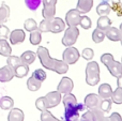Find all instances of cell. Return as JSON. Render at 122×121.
<instances>
[{"mask_svg": "<svg viewBox=\"0 0 122 121\" xmlns=\"http://www.w3.org/2000/svg\"><path fill=\"white\" fill-rule=\"evenodd\" d=\"M119 30H120V31H121V33H122V23L120 24V29H119Z\"/></svg>", "mask_w": 122, "mask_h": 121, "instance_id": "obj_45", "label": "cell"}, {"mask_svg": "<svg viewBox=\"0 0 122 121\" xmlns=\"http://www.w3.org/2000/svg\"><path fill=\"white\" fill-rule=\"evenodd\" d=\"M117 85L119 88H122V74L117 77Z\"/></svg>", "mask_w": 122, "mask_h": 121, "instance_id": "obj_43", "label": "cell"}, {"mask_svg": "<svg viewBox=\"0 0 122 121\" xmlns=\"http://www.w3.org/2000/svg\"><path fill=\"white\" fill-rule=\"evenodd\" d=\"M44 5L42 11V15L44 18H53L56 14V4L57 0H42Z\"/></svg>", "mask_w": 122, "mask_h": 121, "instance_id": "obj_9", "label": "cell"}, {"mask_svg": "<svg viewBox=\"0 0 122 121\" xmlns=\"http://www.w3.org/2000/svg\"><path fill=\"white\" fill-rule=\"evenodd\" d=\"M80 57V54L78 51V49L74 46H69L66 47L64 51L62 54V60L64 62H66L67 64H74L78 61Z\"/></svg>", "mask_w": 122, "mask_h": 121, "instance_id": "obj_8", "label": "cell"}, {"mask_svg": "<svg viewBox=\"0 0 122 121\" xmlns=\"http://www.w3.org/2000/svg\"><path fill=\"white\" fill-rule=\"evenodd\" d=\"M42 86V81L36 79L34 77H29L27 81V87L30 91H38Z\"/></svg>", "mask_w": 122, "mask_h": 121, "instance_id": "obj_25", "label": "cell"}, {"mask_svg": "<svg viewBox=\"0 0 122 121\" xmlns=\"http://www.w3.org/2000/svg\"><path fill=\"white\" fill-rule=\"evenodd\" d=\"M36 56L40 59V62L44 69L49 71L58 73V74H64L69 71V64L63 60H58L55 58H51L49 55V51L46 47L39 46L36 50Z\"/></svg>", "mask_w": 122, "mask_h": 121, "instance_id": "obj_1", "label": "cell"}, {"mask_svg": "<svg viewBox=\"0 0 122 121\" xmlns=\"http://www.w3.org/2000/svg\"><path fill=\"white\" fill-rule=\"evenodd\" d=\"M14 106V101L12 98L10 96H3V98L0 99V107L4 111H9V109H12Z\"/></svg>", "mask_w": 122, "mask_h": 121, "instance_id": "obj_26", "label": "cell"}, {"mask_svg": "<svg viewBox=\"0 0 122 121\" xmlns=\"http://www.w3.org/2000/svg\"><path fill=\"white\" fill-rule=\"evenodd\" d=\"M105 35L108 40L112 41V42H118V41H120L122 33L118 28H115L110 26L109 28H107L105 30Z\"/></svg>", "mask_w": 122, "mask_h": 121, "instance_id": "obj_16", "label": "cell"}, {"mask_svg": "<svg viewBox=\"0 0 122 121\" xmlns=\"http://www.w3.org/2000/svg\"><path fill=\"white\" fill-rule=\"evenodd\" d=\"M10 17V8L6 4H2L0 6V24H4L9 20Z\"/></svg>", "mask_w": 122, "mask_h": 121, "instance_id": "obj_27", "label": "cell"}, {"mask_svg": "<svg viewBox=\"0 0 122 121\" xmlns=\"http://www.w3.org/2000/svg\"><path fill=\"white\" fill-rule=\"evenodd\" d=\"M45 99L47 101V105H48V108H53L56 107L57 105L60 104L61 102V93L59 91H51L45 96Z\"/></svg>", "mask_w": 122, "mask_h": 121, "instance_id": "obj_13", "label": "cell"}, {"mask_svg": "<svg viewBox=\"0 0 122 121\" xmlns=\"http://www.w3.org/2000/svg\"><path fill=\"white\" fill-rule=\"evenodd\" d=\"M81 56H82V58H84L85 60H88V61H90V60L92 59L93 57H94V51H93L92 48H89V47H87V48H85L84 50H82Z\"/></svg>", "mask_w": 122, "mask_h": 121, "instance_id": "obj_39", "label": "cell"}, {"mask_svg": "<svg viewBox=\"0 0 122 121\" xmlns=\"http://www.w3.org/2000/svg\"><path fill=\"white\" fill-rule=\"evenodd\" d=\"M65 29V21L60 17H53V18H44L39 25V30L41 32H53V33H60Z\"/></svg>", "mask_w": 122, "mask_h": 121, "instance_id": "obj_3", "label": "cell"}, {"mask_svg": "<svg viewBox=\"0 0 122 121\" xmlns=\"http://www.w3.org/2000/svg\"><path fill=\"white\" fill-rule=\"evenodd\" d=\"M105 38H106L105 31L99 29V28H97V29H95L94 31L92 32V41L94 43H101V42H103Z\"/></svg>", "mask_w": 122, "mask_h": 121, "instance_id": "obj_29", "label": "cell"}, {"mask_svg": "<svg viewBox=\"0 0 122 121\" xmlns=\"http://www.w3.org/2000/svg\"><path fill=\"white\" fill-rule=\"evenodd\" d=\"M79 25L81 26V28H84V29L88 30V29H90L91 26H92V21H91V19L89 18L88 16H81Z\"/></svg>", "mask_w": 122, "mask_h": 121, "instance_id": "obj_38", "label": "cell"}, {"mask_svg": "<svg viewBox=\"0 0 122 121\" xmlns=\"http://www.w3.org/2000/svg\"><path fill=\"white\" fill-rule=\"evenodd\" d=\"M24 28H25L26 31H29V32H32V31H34V30L39 29L38 24H36V21L34 20L33 18L26 19L25 23H24Z\"/></svg>", "mask_w": 122, "mask_h": 121, "instance_id": "obj_30", "label": "cell"}, {"mask_svg": "<svg viewBox=\"0 0 122 121\" xmlns=\"http://www.w3.org/2000/svg\"><path fill=\"white\" fill-rule=\"evenodd\" d=\"M121 9H122V4H121ZM121 13H122V12H121Z\"/></svg>", "mask_w": 122, "mask_h": 121, "instance_id": "obj_48", "label": "cell"}, {"mask_svg": "<svg viewBox=\"0 0 122 121\" xmlns=\"http://www.w3.org/2000/svg\"><path fill=\"white\" fill-rule=\"evenodd\" d=\"M121 63H122V58H121Z\"/></svg>", "mask_w": 122, "mask_h": 121, "instance_id": "obj_47", "label": "cell"}, {"mask_svg": "<svg viewBox=\"0 0 122 121\" xmlns=\"http://www.w3.org/2000/svg\"><path fill=\"white\" fill-rule=\"evenodd\" d=\"M80 18L81 16L77 9H72L65 15V24L69 27H77L80 23Z\"/></svg>", "mask_w": 122, "mask_h": 121, "instance_id": "obj_10", "label": "cell"}, {"mask_svg": "<svg viewBox=\"0 0 122 121\" xmlns=\"http://www.w3.org/2000/svg\"><path fill=\"white\" fill-rule=\"evenodd\" d=\"M93 6V0H78L76 9L80 14H85L91 11Z\"/></svg>", "mask_w": 122, "mask_h": 121, "instance_id": "obj_17", "label": "cell"}, {"mask_svg": "<svg viewBox=\"0 0 122 121\" xmlns=\"http://www.w3.org/2000/svg\"><path fill=\"white\" fill-rule=\"evenodd\" d=\"M73 121H81V119H80V117H79V118H77V119H75V120H73Z\"/></svg>", "mask_w": 122, "mask_h": 121, "instance_id": "obj_44", "label": "cell"}, {"mask_svg": "<svg viewBox=\"0 0 122 121\" xmlns=\"http://www.w3.org/2000/svg\"><path fill=\"white\" fill-rule=\"evenodd\" d=\"M28 72H29V66H28V64H20V66H16V68L14 69V74H15V77H17V78H23V77H25L26 75L28 74Z\"/></svg>", "mask_w": 122, "mask_h": 121, "instance_id": "obj_23", "label": "cell"}, {"mask_svg": "<svg viewBox=\"0 0 122 121\" xmlns=\"http://www.w3.org/2000/svg\"><path fill=\"white\" fill-rule=\"evenodd\" d=\"M104 111L100 107L90 108L81 116V121H103L104 119Z\"/></svg>", "mask_w": 122, "mask_h": 121, "instance_id": "obj_7", "label": "cell"}, {"mask_svg": "<svg viewBox=\"0 0 122 121\" xmlns=\"http://www.w3.org/2000/svg\"><path fill=\"white\" fill-rule=\"evenodd\" d=\"M42 32L40 31L39 29L34 30V31L30 32V36H29V40H30V43H31L32 45H39L41 43V41H42Z\"/></svg>", "mask_w": 122, "mask_h": 121, "instance_id": "obj_28", "label": "cell"}, {"mask_svg": "<svg viewBox=\"0 0 122 121\" xmlns=\"http://www.w3.org/2000/svg\"><path fill=\"white\" fill-rule=\"evenodd\" d=\"M42 0H25V3L30 11H36L40 6Z\"/></svg>", "mask_w": 122, "mask_h": 121, "instance_id": "obj_36", "label": "cell"}, {"mask_svg": "<svg viewBox=\"0 0 122 121\" xmlns=\"http://www.w3.org/2000/svg\"><path fill=\"white\" fill-rule=\"evenodd\" d=\"M99 96L101 99H109L112 96V89L109 84H102L99 88Z\"/></svg>", "mask_w": 122, "mask_h": 121, "instance_id": "obj_19", "label": "cell"}, {"mask_svg": "<svg viewBox=\"0 0 122 121\" xmlns=\"http://www.w3.org/2000/svg\"><path fill=\"white\" fill-rule=\"evenodd\" d=\"M101 96L99 94H95V93H89L88 96L85 98V106L87 108H95V107H100V104H101Z\"/></svg>", "mask_w": 122, "mask_h": 121, "instance_id": "obj_12", "label": "cell"}, {"mask_svg": "<svg viewBox=\"0 0 122 121\" xmlns=\"http://www.w3.org/2000/svg\"><path fill=\"white\" fill-rule=\"evenodd\" d=\"M24 113L19 108H12L8 115V121H24Z\"/></svg>", "mask_w": 122, "mask_h": 121, "instance_id": "obj_18", "label": "cell"}, {"mask_svg": "<svg viewBox=\"0 0 122 121\" xmlns=\"http://www.w3.org/2000/svg\"><path fill=\"white\" fill-rule=\"evenodd\" d=\"M100 81V66L95 61H90L86 66V83L89 86H95Z\"/></svg>", "mask_w": 122, "mask_h": 121, "instance_id": "obj_5", "label": "cell"}, {"mask_svg": "<svg viewBox=\"0 0 122 121\" xmlns=\"http://www.w3.org/2000/svg\"><path fill=\"white\" fill-rule=\"evenodd\" d=\"M12 54L11 45L8 43L5 39H0V55L4 57H9Z\"/></svg>", "mask_w": 122, "mask_h": 121, "instance_id": "obj_21", "label": "cell"}, {"mask_svg": "<svg viewBox=\"0 0 122 121\" xmlns=\"http://www.w3.org/2000/svg\"><path fill=\"white\" fill-rule=\"evenodd\" d=\"M101 62L104 66H106L109 73L114 77H118L119 75L122 74V63L116 61L112 54H108V53L103 54L101 56Z\"/></svg>", "mask_w": 122, "mask_h": 121, "instance_id": "obj_4", "label": "cell"}, {"mask_svg": "<svg viewBox=\"0 0 122 121\" xmlns=\"http://www.w3.org/2000/svg\"><path fill=\"white\" fill-rule=\"evenodd\" d=\"M120 41H121V44H122V35H121V39H120Z\"/></svg>", "mask_w": 122, "mask_h": 121, "instance_id": "obj_46", "label": "cell"}, {"mask_svg": "<svg viewBox=\"0 0 122 121\" xmlns=\"http://www.w3.org/2000/svg\"><path fill=\"white\" fill-rule=\"evenodd\" d=\"M112 9L114 11H120L119 12V15H122V9H121V4L119 3L120 2V0H112Z\"/></svg>", "mask_w": 122, "mask_h": 121, "instance_id": "obj_42", "label": "cell"}, {"mask_svg": "<svg viewBox=\"0 0 122 121\" xmlns=\"http://www.w3.org/2000/svg\"><path fill=\"white\" fill-rule=\"evenodd\" d=\"M10 35V30L3 24H0V39H8Z\"/></svg>", "mask_w": 122, "mask_h": 121, "instance_id": "obj_40", "label": "cell"}, {"mask_svg": "<svg viewBox=\"0 0 122 121\" xmlns=\"http://www.w3.org/2000/svg\"><path fill=\"white\" fill-rule=\"evenodd\" d=\"M32 77H34L36 79L41 81L43 83L46 79V72L44 70H42V69H38V70H36L32 73Z\"/></svg>", "mask_w": 122, "mask_h": 121, "instance_id": "obj_37", "label": "cell"}, {"mask_svg": "<svg viewBox=\"0 0 122 121\" xmlns=\"http://www.w3.org/2000/svg\"><path fill=\"white\" fill-rule=\"evenodd\" d=\"M112 101L110 99H102L101 104H100V108L104 111V113H108L112 109Z\"/></svg>", "mask_w": 122, "mask_h": 121, "instance_id": "obj_35", "label": "cell"}, {"mask_svg": "<svg viewBox=\"0 0 122 121\" xmlns=\"http://www.w3.org/2000/svg\"><path fill=\"white\" fill-rule=\"evenodd\" d=\"M10 43L12 45H16L19 43H23L25 41L26 34L23 29H15L10 33Z\"/></svg>", "mask_w": 122, "mask_h": 121, "instance_id": "obj_15", "label": "cell"}, {"mask_svg": "<svg viewBox=\"0 0 122 121\" xmlns=\"http://www.w3.org/2000/svg\"><path fill=\"white\" fill-rule=\"evenodd\" d=\"M15 76L14 74V69L10 66H4L0 69V81L1 83H6L13 79V77Z\"/></svg>", "mask_w": 122, "mask_h": 121, "instance_id": "obj_14", "label": "cell"}, {"mask_svg": "<svg viewBox=\"0 0 122 121\" xmlns=\"http://www.w3.org/2000/svg\"><path fill=\"white\" fill-rule=\"evenodd\" d=\"M112 12V5L107 1H102L99 5L97 6V13L100 16H107Z\"/></svg>", "mask_w": 122, "mask_h": 121, "instance_id": "obj_20", "label": "cell"}, {"mask_svg": "<svg viewBox=\"0 0 122 121\" xmlns=\"http://www.w3.org/2000/svg\"><path fill=\"white\" fill-rule=\"evenodd\" d=\"M110 26H112V19L108 16H100V18L97 19V28L99 29L105 31Z\"/></svg>", "mask_w": 122, "mask_h": 121, "instance_id": "obj_24", "label": "cell"}, {"mask_svg": "<svg viewBox=\"0 0 122 121\" xmlns=\"http://www.w3.org/2000/svg\"><path fill=\"white\" fill-rule=\"evenodd\" d=\"M41 121H64V120H59L57 119V118L55 117V116H53V114L51 113V111H48L46 109V111H41Z\"/></svg>", "mask_w": 122, "mask_h": 121, "instance_id": "obj_34", "label": "cell"}, {"mask_svg": "<svg viewBox=\"0 0 122 121\" xmlns=\"http://www.w3.org/2000/svg\"><path fill=\"white\" fill-rule=\"evenodd\" d=\"M36 54L32 50H26L24 54H21L20 56V59L21 61L24 62L25 64H31L36 61Z\"/></svg>", "mask_w": 122, "mask_h": 121, "instance_id": "obj_22", "label": "cell"}, {"mask_svg": "<svg viewBox=\"0 0 122 121\" xmlns=\"http://www.w3.org/2000/svg\"><path fill=\"white\" fill-rule=\"evenodd\" d=\"M79 35V30L77 27H69L65 29L64 36L62 38V44L64 46H73L76 43Z\"/></svg>", "mask_w": 122, "mask_h": 121, "instance_id": "obj_6", "label": "cell"}, {"mask_svg": "<svg viewBox=\"0 0 122 121\" xmlns=\"http://www.w3.org/2000/svg\"><path fill=\"white\" fill-rule=\"evenodd\" d=\"M112 101L116 104H122V88H117L115 91H112Z\"/></svg>", "mask_w": 122, "mask_h": 121, "instance_id": "obj_33", "label": "cell"}, {"mask_svg": "<svg viewBox=\"0 0 122 121\" xmlns=\"http://www.w3.org/2000/svg\"><path fill=\"white\" fill-rule=\"evenodd\" d=\"M36 107L40 111H46V109H48V105H47V101H46V99H45V96H42V98L36 99Z\"/></svg>", "mask_w": 122, "mask_h": 121, "instance_id": "obj_32", "label": "cell"}, {"mask_svg": "<svg viewBox=\"0 0 122 121\" xmlns=\"http://www.w3.org/2000/svg\"><path fill=\"white\" fill-rule=\"evenodd\" d=\"M103 121H122V118L119 113H112L109 117H104Z\"/></svg>", "mask_w": 122, "mask_h": 121, "instance_id": "obj_41", "label": "cell"}, {"mask_svg": "<svg viewBox=\"0 0 122 121\" xmlns=\"http://www.w3.org/2000/svg\"><path fill=\"white\" fill-rule=\"evenodd\" d=\"M74 88V83L70 77H63L60 81V83L58 84L57 91H59L62 94H66L73 90Z\"/></svg>", "mask_w": 122, "mask_h": 121, "instance_id": "obj_11", "label": "cell"}, {"mask_svg": "<svg viewBox=\"0 0 122 121\" xmlns=\"http://www.w3.org/2000/svg\"><path fill=\"white\" fill-rule=\"evenodd\" d=\"M24 62L21 61L20 57H17V56H9L8 59H6V64L10 66H12L13 69H15L16 66H20V64H23Z\"/></svg>", "mask_w": 122, "mask_h": 121, "instance_id": "obj_31", "label": "cell"}, {"mask_svg": "<svg viewBox=\"0 0 122 121\" xmlns=\"http://www.w3.org/2000/svg\"><path fill=\"white\" fill-rule=\"evenodd\" d=\"M62 103L64 105V121H73L79 118V113L87 108L85 104H79L77 102L75 96L71 92L64 94Z\"/></svg>", "mask_w": 122, "mask_h": 121, "instance_id": "obj_2", "label": "cell"}]
</instances>
